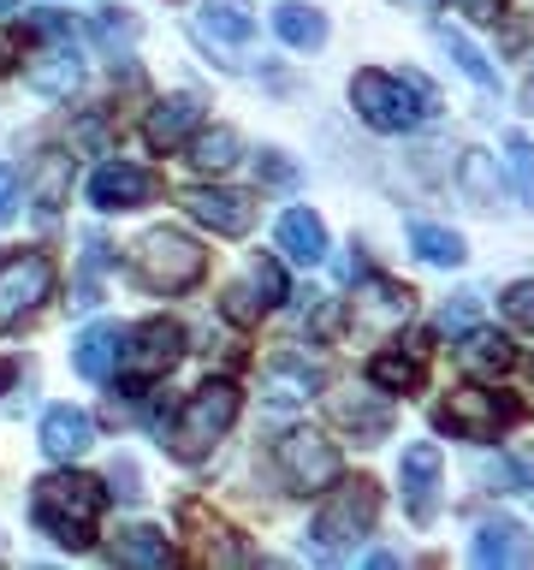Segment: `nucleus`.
Wrapping results in <instances>:
<instances>
[{"instance_id": "f257e3e1", "label": "nucleus", "mask_w": 534, "mask_h": 570, "mask_svg": "<svg viewBox=\"0 0 534 570\" xmlns=\"http://www.w3.org/2000/svg\"><path fill=\"white\" fill-rule=\"evenodd\" d=\"M30 505H36L42 534H53L60 547H89V541H96V517L107 505V493H101L96 475L66 470V475H42V481H36Z\"/></svg>"}, {"instance_id": "f03ea898", "label": "nucleus", "mask_w": 534, "mask_h": 570, "mask_svg": "<svg viewBox=\"0 0 534 570\" xmlns=\"http://www.w3.org/2000/svg\"><path fill=\"white\" fill-rule=\"evenodd\" d=\"M238 404H244V392L231 386V381H208V386H196L185 410L167 422V452L172 458H185V463H202L214 445L226 440V428L238 422Z\"/></svg>"}, {"instance_id": "7ed1b4c3", "label": "nucleus", "mask_w": 534, "mask_h": 570, "mask_svg": "<svg viewBox=\"0 0 534 570\" xmlns=\"http://www.w3.org/2000/svg\"><path fill=\"white\" fill-rule=\"evenodd\" d=\"M350 101L374 131H416V125L434 114V96L416 78H392V71H356Z\"/></svg>"}, {"instance_id": "20e7f679", "label": "nucleus", "mask_w": 534, "mask_h": 570, "mask_svg": "<svg viewBox=\"0 0 534 570\" xmlns=\"http://www.w3.org/2000/svg\"><path fill=\"white\" fill-rule=\"evenodd\" d=\"M131 267H137V279L149 285V292H190L196 279H202V267H208V249L185 238V232H149L137 249H131Z\"/></svg>"}, {"instance_id": "39448f33", "label": "nucleus", "mask_w": 534, "mask_h": 570, "mask_svg": "<svg viewBox=\"0 0 534 570\" xmlns=\"http://www.w3.org/2000/svg\"><path fill=\"white\" fill-rule=\"evenodd\" d=\"M178 356H185V327L178 321H142L131 338H119V386L125 392H142L149 381H160Z\"/></svg>"}, {"instance_id": "423d86ee", "label": "nucleus", "mask_w": 534, "mask_h": 570, "mask_svg": "<svg viewBox=\"0 0 534 570\" xmlns=\"http://www.w3.org/2000/svg\"><path fill=\"white\" fill-rule=\"evenodd\" d=\"M374 517H380V488H374V481H350V488H338L327 505L315 511V541L327 552H345V547L374 534Z\"/></svg>"}, {"instance_id": "0eeeda50", "label": "nucleus", "mask_w": 534, "mask_h": 570, "mask_svg": "<svg viewBox=\"0 0 534 570\" xmlns=\"http://www.w3.org/2000/svg\"><path fill=\"white\" fill-rule=\"evenodd\" d=\"M434 422L445 428V434H457V440H498V428L523 422V404L505 399V392L463 386V392H452V399L434 410Z\"/></svg>"}, {"instance_id": "6e6552de", "label": "nucleus", "mask_w": 534, "mask_h": 570, "mask_svg": "<svg viewBox=\"0 0 534 570\" xmlns=\"http://www.w3.org/2000/svg\"><path fill=\"white\" fill-rule=\"evenodd\" d=\"M274 463H279V475H285L291 493H327L338 481V470H345L338 452H333V440H320L315 428H291V434L279 440Z\"/></svg>"}, {"instance_id": "1a4fd4ad", "label": "nucleus", "mask_w": 534, "mask_h": 570, "mask_svg": "<svg viewBox=\"0 0 534 570\" xmlns=\"http://www.w3.org/2000/svg\"><path fill=\"white\" fill-rule=\"evenodd\" d=\"M48 292H53V262H48V256L24 249V256H7V262H0V333L18 327V321H24Z\"/></svg>"}, {"instance_id": "9d476101", "label": "nucleus", "mask_w": 534, "mask_h": 570, "mask_svg": "<svg viewBox=\"0 0 534 570\" xmlns=\"http://www.w3.org/2000/svg\"><path fill=\"white\" fill-rule=\"evenodd\" d=\"M409 309H416V292H409V285H398V279H368L363 292L350 297V327L368 333V338H380V333H392V327H404Z\"/></svg>"}, {"instance_id": "9b49d317", "label": "nucleus", "mask_w": 534, "mask_h": 570, "mask_svg": "<svg viewBox=\"0 0 534 570\" xmlns=\"http://www.w3.org/2000/svg\"><path fill=\"white\" fill-rule=\"evenodd\" d=\"M279 297H285L279 262H256V267H249V274L220 297V309H226V321H261L267 309H279Z\"/></svg>"}, {"instance_id": "f8f14e48", "label": "nucleus", "mask_w": 534, "mask_h": 570, "mask_svg": "<svg viewBox=\"0 0 534 570\" xmlns=\"http://www.w3.org/2000/svg\"><path fill=\"white\" fill-rule=\"evenodd\" d=\"M155 196V173L149 167H131V160H107V167L89 178V203L96 208H142Z\"/></svg>"}, {"instance_id": "ddd939ff", "label": "nucleus", "mask_w": 534, "mask_h": 570, "mask_svg": "<svg viewBox=\"0 0 534 570\" xmlns=\"http://www.w3.org/2000/svg\"><path fill=\"white\" fill-rule=\"evenodd\" d=\"M185 208L208 232H220V238H244V232L256 226V196H244V190H190Z\"/></svg>"}, {"instance_id": "4468645a", "label": "nucleus", "mask_w": 534, "mask_h": 570, "mask_svg": "<svg viewBox=\"0 0 534 570\" xmlns=\"http://www.w3.org/2000/svg\"><path fill=\"white\" fill-rule=\"evenodd\" d=\"M333 422L350 428L363 445H374V440L392 434V404L380 392H333Z\"/></svg>"}, {"instance_id": "2eb2a0df", "label": "nucleus", "mask_w": 534, "mask_h": 570, "mask_svg": "<svg viewBox=\"0 0 534 570\" xmlns=\"http://www.w3.org/2000/svg\"><path fill=\"white\" fill-rule=\"evenodd\" d=\"M196 125H202V101L196 96H167V101L149 107L142 137H149V149H178V142H190Z\"/></svg>"}, {"instance_id": "dca6fc26", "label": "nucleus", "mask_w": 534, "mask_h": 570, "mask_svg": "<svg viewBox=\"0 0 534 570\" xmlns=\"http://www.w3.org/2000/svg\"><path fill=\"white\" fill-rule=\"evenodd\" d=\"M368 381L386 386V392H416L427 381V345H422V338H404V345L380 351L368 363Z\"/></svg>"}, {"instance_id": "f3484780", "label": "nucleus", "mask_w": 534, "mask_h": 570, "mask_svg": "<svg viewBox=\"0 0 534 570\" xmlns=\"http://www.w3.org/2000/svg\"><path fill=\"white\" fill-rule=\"evenodd\" d=\"M89 445H96V422H89L83 410H71V404H53L48 416H42V452H48V458L71 463V458H83Z\"/></svg>"}, {"instance_id": "a211bd4d", "label": "nucleus", "mask_w": 534, "mask_h": 570, "mask_svg": "<svg viewBox=\"0 0 534 570\" xmlns=\"http://www.w3.org/2000/svg\"><path fill=\"white\" fill-rule=\"evenodd\" d=\"M457 363L469 368L475 381H498V374H511V368H516V351H511V338H505V333L469 327V333H463V345H457Z\"/></svg>"}, {"instance_id": "6ab92c4d", "label": "nucleus", "mask_w": 534, "mask_h": 570, "mask_svg": "<svg viewBox=\"0 0 534 570\" xmlns=\"http://www.w3.org/2000/svg\"><path fill=\"white\" fill-rule=\"evenodd\" d=\"M434 488H439V445L434 440H416L404 452V499H409V517H434Z\"/></svg>"}, {"instance_id": "aec40b11", "label": "nucleus", "mask_w": 534, "mask_h": 570, "mask_svg": "<svg viewBox=\"0 0 534 570\" xmlns=\"http://www.w3.org/2000/svg\"><path fill=\"white\" fill-rule=\"evenodd\" d=\"M78 48L71 42H48V48H36L30 60H24V78L42 89V96H71V83H78Z\"/></svg>"}, {"instance_id": "412c9836", "label": "nucleus", "mask_w": 534, "mask_h": 570, "mask_svg": "<svg viewBox=\"0 0 534 570\" xmlns=\"http://www.w3.org/2000/svg\"><path fill=\"white\" fill-rule=\"evenodd\" d=\"M315 386H320V368L303 363V356H279V363L261 368V392H267L274 404H303Z\"/></svg>"}, {"instance_id": "4be33fe9", "label": "nucleus", "mask_w": 534, "mask_h": 570, "mask_svg": "<svg viewBox=\"0 0 534 570\" xmlns=\"http://www.w3.org/2000/svg\"><path fill=\"white\" fill-rule=\"evenodd\" d=\"M279 249L291 262H303V267H315L320 256H327V226H320V214H309V208H291L279 220Z\"/></svg>"}, {"instance_id": "5701e85b", "label": "nucleus", "mask_w": 534, "mask_h": 570, "mask_svg": "<svg viewBox=\"0 0 534 570\" xmlns=\"http://www.w3.org/2000/svg\"><path fill=\"white\" fill-rule=\"evenodd\" d=\"M119 327L113 321H101V327H89L78 338V374L83 381H113V368H119Z\"/></svg>"}, {"instance_id": "b1692460", "label": "nucleus", "mask_w": 534, "mask_h": 570, "mask_svg": "<svg viewBox=\"0 0 534 570\" xmlns=\"http://www.w3.org/2000/svg\"><path fill=\"white\" fill-rule=\"evenodd\" d=\"M523 559H528L523 523H481L475 529V564H523Z\"/></svg>"}, {"instance_id": "393cba45", "label": "nucleus", "mask_w": 534, "mask_h": 570, "mask_svg": "<svg viewBox=\"0 0 534 570\" xmlns=\"http://www.w3.org/2000/svg\"><path fill=\"white\" fill-rule=\"evenodd\" d=\"M202 36H214V42H249V36H256L249 0H208L202 7Z\"/></svg>"}, {"instance_id": "a878e982", "label": "nucleus", "mask_w": 534, "mask_h": 570, "mask_svg": "<svg viewBox=\"0 0 534 570\" xmlns=\"http://www.w3.org/2000/svg\"><path fill=\"white\" fill-rule=\"evenodd\" d=\"M238 131L231 125H214V131H190V167L196 173H226L231 160H238Z\"/></svg>"}, {"instance_id": "bb28decb", "label": "nucleus", "mask_w": 534, "mask_h": 570, "mask_svg": "<svg viewBox=\"0 0 534 570\" xmlns=\"http://www.w3.org/2000/svg\"><path fill=\"white\" fill-rule=\"evenodd\" d=\"M274 30L291 48H320V42H327V18H320L315 7H303V0H285V7L274 12Z\"/></svg>"}, {"instance_id": "cd10ccee", "label": "nucleus", "mask_w": 534, "mask_h": 570, "mask_svg": "<svg viewBox=\"0 0 534 570\" xmlns=\"http://www.w3.org/2000/svg\"><path fill=\"white\" fill-rule=\"evenodd\" d=\"M113 559L119 564H172V541L160 529H125L113 541Z\"/></svg>"}, {"instance_id": "c85d7f7f", "label": "nucleus", "mask_w": 534, "mask_h": 570, "mask_svg": "<svg viewBox=\"0 0 534 570\" xmlns=\"http://www.w3.org/2000/svg\"><path fill=\"white\" fill-rule=\"evenodd\" d=\"M409 244H416V256L434 262V267H457L463 262V238L445 232V226H409Z\"/></svg>"}, {"instance_id": "c756f323", "label": "nucleus", "mask_w": 534, "mask_h": 570, "mask_svg": "<svg viewBox=\"0 0 534 570\" xmlns=\"http://www.w3.org/2000/svg\"><path fill=\"white\" fill-rule=\"evenodd\" d=\"M439 42H445V53H452V60L463 66V78H475L481 89H493V83H498V71H493L487 60H481V48L469 42V36H457L452 24H439Z\"/></svg>"}, {"instance_id": "7c9ffc66", "label": "nucleus", "mask_w": 534, "mask_h": 570, "mask_svg": "<svg viewBox=\"0 0 534 570\" xmlns=\"http://www.w3.org/2000/svg\"><path fill=\"white\" fill-rule=\"evenodd\" d=\"M505 167L523 190V203H534V142L528 137H505Z\"/></svg>"}, {"instance_id": "2f4dec72", "label": "nucleus", "mask_w": 534, "mask_h": 570, "mask_svg": "<svg viewBox=\"0 0 534 570\" xmlns=\"http://www.w3.org/2000/svg\"><path fill=\"white\" fill-rule=\"evenodd\" d=\"M71 185V155H48L42 160V178H36V196H42V208H53Z\"/></svg>"}, {"instance_id": "473e14b6", "label": "nucleus", "mask_w": 534, "mask_h": 570, "mask_svg": "<svg viewBox=\"0 0 534 570\" xmlns=\"http://www.w3.org/2000/svg\"><path fill=\"white\" fill-rule=\"evenodd\" d=\"M498 309H505L511 327H528L534 333V279H516L505 297H498Z\"/></svg>"}, {"instance_id": "72a5a7b5", "label": "nucleus", "mask_w": 534, "mask_h": 570, "mask_svg": "<svg viewBox=\"0 0 534 570\" xmlns=\"http://www.w3.org/2000/svg\"><path fill=\"white\" fill-rule=\"evenodd\" d=\"M469 315H475V292H463V297H457V309H452V303H445L439 327H445V333H457V327H469Z\"/></svg>"}, {"instance_id": "f704fd0d", "label": "nucleus", "mask_w": 534, "mask_h": 570, "mask_svg": "<svg viewBox=\"0 0 534 570\" xmlns=\"http://www.w3.org/2000/svg\"><path fill=\"white\" fill-rule=\"evenodd\" d=\"M457 12H469V18H481V24H493L498 12H505V0H452Z\"/></svg>"}, {"instance_id": "c9c22d12", "label": "nucleus", "mask_w": 534, "mask_h": 570, "mask_svg": "<svg viewBox=\"0 0 534 570\" xmlns=\"http://www.w3.org/2000/svg\"><path fill=\"white\" fill-rule=\"evenodd\" d=\"M12 208H18V178H12V167H0V226L12 220Z\"/></svg>"}, {"instance_id": "e433bc0d", "label": "nucleus", "mask_w": 534, "mask_h": 570, "mask_svg": "<svg viewBox=\"0 0 534 570\" xmlns=\"http://www.w3.org/2000/svg\"><path fill=\"white\" fill-rule=\"evenodd\" d=\"M12 60H18V36H12V30H0V71H7Z\"/></svg>"}, {"instance_id": "4c0bfd02", "label": "nucleus", "mask_w": 534, "mask_h": 570, "mask_svg": "<svg viewBox=\"0 0 534 570\" xmlns=\"http://www.w3.org/2000/svg\"><path fill=\"white\" fill-rule=\"evenodd\" d=\"M516 475H528V488H534V452H523V458H516Z\"/></svg>"}, {"instance_id": "58836bf2", "label": "nucleus", "mask_w": 534, "mask_h": 570, "mask_svg": "<svg viewBox=\"0 0 534 570\" xmlns=\"http://www.w3.org/2000/svg\"><path fill=\"white\" fill-rule=\"evenodd\" d=\"M12 7H18V0H0V12H12Z\"/></svg>"}, {"instance_id": "ea45409f", "label": "nucleus", "mask_w": 534, "mask_h": 570, "mask_svg": "<svg viewBox=\"0 0 534 570\" xmlns=\"http://www.w3.org/2000/svg\"><path fill=\"white\" fill-rule=\"evenodd\" d=\"M0 386H7V368H0Z\"/></svg>"}, {"instance_id": "a19ab883", "label": "nucleus", "mask_w": 534, "mask_h": 570, "mask_svg": "<svg viewBox=\"0 0 534 570\" xmlns=\"http://www.w3.org/2000/svg\"><path fill=\"white\" fill-rule=\"evenodd\" d=\"M528 374H534V363H528Z\"/></svg>"}]
</instances>
